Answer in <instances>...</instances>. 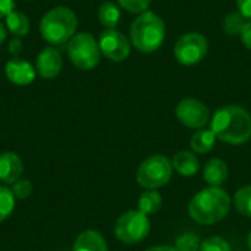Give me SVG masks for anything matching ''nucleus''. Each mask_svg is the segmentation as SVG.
Wrapping results in <instances>:
<instances>
[{
    "label": "nucleus",
    "instance_id": "4468645a",
    "mask_svg": "<svg viewBox=\"0 0 251 251\" xmlns=\"http://www.w3.org/2000/svg\"><path fill=\"white\" fill-rule=\"evenodd\" d=\"M228 165L219 157L210 159L203 169V178L210 187H221L228 179Z\"/></svg>",
    "mask_w": 251,
    "mask_h": 251
},
{
    "label": "nucleus",
    "instance_id": "412c9836",
    "mask_svg": "<svg viewBox=\"0 0 251 251\" xmlns=\"http://www.w3.org/2000/svg\"><path fill=\"white\" fill-rule=\"evenodd\" d=\"M247 21L249 19L244 15H241L240 12H231L224 19V31L232 37L240 35Z\"/></svg>",
    "mask_w": 251,
    "mask_h": 251
},
{
    "label": "nucleus",
    "instance_id": "0eeeda50",
    "mask_svg": "<svg viewBox=\"0 0 251 251\" xmlns=\"http://www.w3.org/2000/svg\"><path fill=\"white\" fill-rule=\"evenodd\" d=\"M150 234V221L140 210H128L119 216L115 225V235L124 244H138Z\"/></svg>",
    "mask_w": 251,
    "mask_h": 251
},
{
    "label": "nucleus",
    "instance_id": "7ed1b4c3",
    "mask_svg": "<svg viewBox=\"0 0 251 251\" xmlns=\"http://www.w3.org/2000/svg\"><path fill=\"white\" fill-rule=\"evenodd\" d=\"M165 32L166 28L163 19L154 12L147 10L140 13L131 25V44L143 53L156 51L165 41Z\"/></svg>",
    "mask_w": 251,
    "mask_h": 251
},
{
    "label": "nucleus",
    "instance_id": "ddd939ff",
    "mask_svg": "<svg viewBox=\"0 0 251 251\" xmlns=\"http://www.w3.org/2000/svg\"><path fill=\"white\" fill-rule=\"evenodd\" d=\"M24 172L22 159L13 151H4L0 154V181L4 184H13L21 179Z\"/></svg>",
    "mask_w": 251,
    "mask_h": 251
},
{
    "label": "nucleus",
    "instance_id": "aec40b11",
    "mask_svg": "<svg viewBox=\"0 0 251 251\" xmlns=\"http://www.w3.org/2000/svg\"><path fill=\"white\" fill-rule=\"evenodd\" d=\"M162 207V196L156 190H147L138 199V210L144 215H154Z\"/></svg>",
    "mask_w": 251,
    "mask_h": 251
},
{
    "label": "nucleus",
    "instance_id": "f03ea898",
    "mask_svg": "<svg viewBox=\"0 0 251 251\" xmlns=\"http://www.w3.org/2000/svg\"><path fill=\"white\" fill-rule=\"evenodd\" d=\"M231 209V199L221 187H209L199 191L188 204V213L193 221L201 225L221 222Z\"/></svg>",
    "mask_w": 251,
    "mask_h": 251
},
{
    "label": "nucleus",
    "instance_id": "6e6552de",
    "mask_svg": "<svg viewBox=\"0 0 251 251\" xmlns=\"http://www.w3.org/2000/svg\"><path fill=\"white\" fill-rule=\"evenodd\" d=\"M209 50V41L200 32L184 34L174 47V54L181 65L191 66L200 63Z\"/></svg>",
    "mask_w": 251,
    "mask_h": 251
},
{
    "label": "nucleus",
    "instance_id": "a878e982",
    "mask_svg": "<svg viewBox=\"0 0 251 251\" xmlns=\"http://www.w3.org/2000/svg\"><path fill=\"white\" fill-rule=\"evenodd\" d=\"M118 3L129 13H144L150 7L151 0H118Z\"/></svg>",
    "mask_w": 251,
    "mask_h": 251
},
{
    "label": "nucleus",
    "instance_id": "5701e85b",
    "mask_svg": "<svg viewBox=\"0 0 251 251\" xmlns=\"http://www.w3.org/2000/svg\"><path fill=\"white\" fill-rule=\"evenodd\" d=\"M15 209V196L12 190L0 185V222L6 221Z\"/></svg>",
    "mask_w": 251,
    "mask_h": 251
},
{
    "label": "nucleus",
    "instance_id": "393cba45",
    "mask_svg": "<svg viewBox=\"0 0 251 251\" xmlns=\"http://www.w3.org/2000/svg\"><path fill=\"white\" fill-rule=\"evenodd\" d=\"M200 251H231V246L222 237H209L201 243Z\"/></svg>",
    "mask_w": 251,
    "mask_h": 251
},
{
    "label": "nucleus",
    "instance_id": "cd10ccee",
    "mask_svg": "<svg viewBox=\"0 0 251 251\" xmlns=\"http://www.w3.org/2000/svg\"><path fill=\"white\" fill-rule=\"evenodd\" d=\"M240 37H241L244 46H246L249 50H251V19H249V21L246 22V25H244V28H243V31H241V34H240Z\"/></svg>",
    "mask_w": 251,
    "mask_h": 251
},
{
    "label": "nucleus",
    "instance_id": "dca6fc26",
    "mask_svg": "<svg viewBox=\"0 0 251 251\" xmlns=\"http://www.w3.org/2000/svg\"><path fill=\"white\" fill-rule=\"evenodd\" d=\"M172 166H174V171H176L179 175L188 178L199 172L200 162L194 153L182 150V151L175 153V156L172 157Z\"/></svg>",
    "mask_w": 251,
    "mask_h": 251
},
{
    "label": "nucleus",
    "instance_id": "c85d7f7f",
    "mask_svg": "<svg viewBox=\"0 0 251 251\" xmlns=\"http://www.w3.org/2000/svg\"><path fill=\"white\" fill-rule=\"evenodd\" d=\"M238 12L244 15L247 19H251V0H235Z\"/></svg>",
    "mask_w": 251,
    "mask_h": 251
},
{
    "label": "nucleus",
    "instance_id": "6ab92c4d",
    "mask_svg": "<svg viewBox=\"0 0 251 251\" xmlns=\"http://www.w3.org/2000/svg\"><path fill=\"white\" fill-rule=\"evenodd\" d=\"M6 28L15 37H24L29 32V19L21 12H10L6 16Z\"/></svg>",
    "mask_w": 251,
    "mask_h": 251
},
{
    "label": "nucleus",
    "instance_id": "39448f33",
    "mask_svg": "<svg viewBox=\"0 0 251 251\" xmlns=\"http://www.w3.org/2000/svg\"><path fill=\"white\" fill-rule=\"evenodd\" d=\"M172 174V162L163 154H153L140 165L137 171V181L146 190H157L171 181Z\"/></svg>",
    "mask_w": 251,
    "mask_h": 251
},
{
    "label": "nucleus",
    "instance_id": "a211bd4d",
    "mask_svg": "<svg viewBox=\"0 0 251 251\" xmlns=\"http://www.w3.org/2000/svg\"><path fill=\"white\" fill-rule=\"evenodd\" d=\"M99 21L107 29H115L121 21V10L113 1H104L99 7Z\"/></svg>",
    "mask_w": 251,
    "mask_h": 251
},
{
    "label": "nucleus",
    "instance_id": "72a5a7b5",
    "mask_svg": "<svg viewBox=\"0 0 251 251\" xmlns=\"http://www.w3.org/2000/svg\"><path fill=\"white\" fill-rule=\"evenodd\" d=\"M247 246H249V250L251 251V232L249 234V237H247Z\"/></svg>",
    "mask_w": 251,
    "mask_h": 251
},
{
    "label": "nucleus",
    "instance_id": "20e7f679",
    "mask_svg": "<svg viewBox=\"0 0 251 251\" xmlns=\"http://www.w3.org/2000/svg\"><path fill=\"white\" fill-rule=\"evenodd\" d=\"M76 15L65 6H57L49 10L40 22V32L43 40L51 46L68 43L76 31Z\"/></svg>",
    "mask_w": 251,
    "mask_h": 251
},
{
    "label": "nucleus",
    "instance_id": "1a4fd4ad",
    "mask_svg": "<svg viewBox=\"0 0 251 251\" xmlns=\"http://www.w3.org/2000/svg\"><path fill=\"white\" fill-rule=\"evenodd\" d=\"M176 119L187 128L201 129L210 122L209 107L197 99H184L178 103L175 109Z\"/></svg>",
    "mask_w": 251,
    "mask_h": 251
},
{
    "label": "nucleus",
    "instance_id": "bb28decb",
    "mask_svg": "<svg viewBox=\"0 0 251 251\" xmlns=\"http://www.w3.org/2000/svg\"><path fill=\"white\" fill-rule=\"evenodd\" d=\"M12 193H13L15 199L25 200L32 193V184L28 179H18L16 182L12 184Z\"/></svg>",
    "mask_w": 251,
    "mask_h": 251
},
{
    "label": "nucleus",
    "instance_id": "9d476101",
    "mask_svg": "<svg viewBox=\"0 0 251 251\" xmlns=\"http://www.w3.org/2000/svg\"><path fill=\"white\" fill-rule=\"evenodd\" d=\"M100 51L112 62H122L131 53L129 40L116 29H104L99 40Z\"/></svg>",
    "mask_w": 251,
    "mask_h": 251
},
{
    "label": "nucleus",
    "instance_id": "c756f323",
    "mask_svg": "<svg viewBox=\"0 0 251 251\" xmlns=\"http://www.w3.org/2000/svg\"><path fill=\"white\" fill-rule=\"evenodd\" d=\"M13 0H0V18H6L10 12H13Z\"/></svg>",
    "mask_w": 251,
    "mask_h": 251
},
{
    "label": "nucleus",
    "instance_id": "4be33fe9",
    "mask_svg": "<svg viewBox=\"0 0 251 251\" xmlns=\"http://www.w3.org/2000/svg\"><path fill=\"white\" fill-rule=\"evenodd\" d=\"M234 206L243 216L251 218V185H246L235 193Z\"/></svg>",
    "mask_w": 251,
    "mask_h": 251
},
{
    "label": "nucleus",
    "instance_id": "f257e3e1",
    "mask_svg": "<svg viewBox=\"0 0 251 251\" xmlns=\"http://www.w3.org/2000/svg\"><path fill=\"white\" fill-rule=\"evenodd\" d=\"M210 129L218 140L241 146L251 138V115L241 106L228 104L218 109L210 121Z\"/></svg>",
    "mask_w": 251,
    "mask_h": 251
},
{
    "label": "nucleus",
    "instance_id": "423d86ee",
    "mask_svg": "<svg viewBox=\"0 0 251 251\" xmlns=\"http://www.w3.org/2000/svg\"><path fill=\"white\" fill-rule=\"evenodd\" d=\"M68 54L71 62L82 71L94 69L100 63V46L88 32L75 34L68 41Z\"/></svg>",
    "mask_w": 251,
    "mask_h": 251
},
{
    "label": "nucleus",
    "instance_id": "f3484780",
    "mask_svg": "<svg viewBox=\"0 0 251 251\" xmlns=\"http://www.w3.org/2000/svg\"><path fill=\"white\" fill-rule=\"evenodd\" d=\"M216 135L213 134L212 129H207V128H201V129H197L191 140H190V146L191 149L199 153V154H206L209 151L213 150L215 144H216Z\"/></svg>",
    "mask_w": 251,
    "mask_h": 251
},
{
    "label": "nucleus",
    "instance_id": "473e14b6",
    "mask_svg": "<svg viewBox=\"0 0 251 251\" xmlns=\"http://www.w3.org/2000/svg\"><path fill=\"white\" fill-rule=\"evenodd\" d=\"M6 35H7V31H6L4 25H3V24H0V44L6 40Z\"/></svg>",
    "mask_w": 251,
    "mask_h": 251
},
{
    "label": "nucleus",
    "instance_id": "9b49d317",
    "mask_svg": "<svg viewBox=\"0 0 251 251\" xmlns=\"http://www.w3.org/2000/svg\"><path fill=\"white\" fill-rule=\"evenodd\" d=\"M62 56L54 47H46L40 51L35 63V69L38 75L44 79L56 78L62 71Z\"/></svg>",
    "mask_w": 251,
    "mask_h": 251
},
{
    "label": "nucleus",
    "instance_id": "2f4dec72",
    "mask_svg": "<svg viewBox=\"0 0 251 251\" xmlns=\"http://www.w3.org/2000/svg\"><path fill=\"white\" fill-rule=\"evenodd\" d=\"M146 251H178L175 247H168V246H154L149 247Z\"/></svg>",
    "mask_w": 251,
    "mask_h": 251
},
{
    "label": "nucleus",
    "instance_id": "b1692460",
    "mask_svg": "<svg viewBox=\"0 0 251 251\" xmlns=\"http://www.w3.org/2000/svg\"><path fill=\"white\" fill-rule=\"evenodd\" d=\"M200 246L201 243L197 234L185 232L176 240L175 249L178 251H200Z\"/></svg>",
    "mask_w": 251,
    "mask_h": 251
},
{
    "label": "nucleus",
    "instance_id": "7c9ffc66",
    "mask_svg": "<svg viewBox=\"0 0 251 251\" xmlns=\"http://www.w3.org/2000/svg\"><path fill=\"white\" fill-rule=\"evenodd\" d=\"M7 50H9V53H10V54H13V56H18V54L22 51V43L19 41V38H18V37H16V38H13V40H10Z\"/></svg>",
    "mask_w": 251,
    "mask_h": 251
},
{
    "label": "nucleus",
    "instance_id": "f8f14e48",
    "mask_svg": "<svg viewBox=\"0 0 251 251\" xmlns=\"http://www.w3.org/2000/svg\"><path fill=\"white\" fill-rule=\"evenodd\" d=\"M4 72L7 79L16 85H29L35 78L34 66L28 60L19 57L10 59L4 66Z\"/></svg>",
    "mask_w": 251,
    "mask_h": 251
},
{
    "label": "nucleus",
    "instance_id": "2eb2a0df",
    "mask_svg": "<svg viewBox=\"0 0 251 251\" xmlns=\"http://www.w3.org/2000/svg\"><path fill=\"white\" fill-rule=\"evenodd\" d=\"M72 251H107V244L100 232L88 229L76 237Z\"/></svg>",
    "mask_w": 251,
    "mask_h": 251
}]
</instances>
